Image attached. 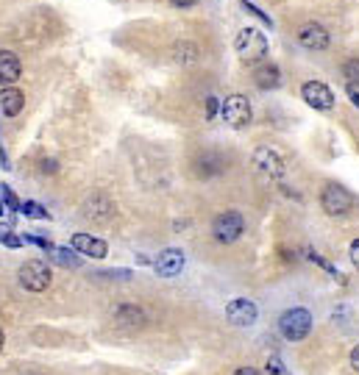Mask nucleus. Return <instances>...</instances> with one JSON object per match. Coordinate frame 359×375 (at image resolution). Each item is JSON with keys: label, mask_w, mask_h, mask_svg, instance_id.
Segmentation results:
<instances>
[{"label": "nucleus", "mask_w": 359, "mask_h": 375, "mask_svg": "<svg viewBox=\"0 0 359 375\" xmlns=\"http://www.w3.org/2000/svg\"><path fill=\"white\" fill-rule=\"evenodd\" d=\"M234 47H237V56L245 61V64H259L265 56H268V39L262 36V31L256 28H242L234 39Z\"/></svg>", "instance_id": "f257e3e1"}, {"label": "nucleus", "mask_w": 359, "mask_h": 375, "mask_svg": "<svg viewBox=\"0 0 359 375\" xmlns=\"http://www.w3.org/2000/svg\"><path fill=\"white\" fill-rule=\"evenodd\" d=\"M279 331H281L284 339H290V342L307 339V334L312 331V314H309V309H304V306L287 309V312L281 314V320H279Z\"/></svg>", "instance_id": "f03ea898"}, {"label": "nucleus", "mask_w": 359, "mask_h": 375, "mask_svg": "<svg viewBox=\"0 0 359 375\" xmlns=\"http://www.w3.org/2000/svg\"><path fill=\"white\" fill-rule=\"evenodd\" d=\"M321 206L329 217H346L354 208V194L340 184H326L321 192Z\"/></svg>", "instance_id": "7ed1b4c3"}, {"label": "nucleus", "mask_w": 359, "mask_h": 375, "mask_svg": "<svg viewBox=\"0 0 359 375\" xmlns=\"http://www.w3.org/2000/svg\"><path fill=\"white\" fill-rule=\"evenodd\" d=\"M17 278H20V286L22 289H28V292H45L50 286V267L45 261H39V259H31V261H25L20 267Z\"/></svg>", "instance_id": "20e7f679"}, {"label": "nucleus", "mask_w": 359, "mask_h": 375, "mask_svg": "<svg viewBox=\"0 0 359 375\" xmlns=\"http://www.w3.org/2000/svg\"><path fill=\"white\" fill-rule=\"evenodd\" d=\"M242 231H245V220H242V214H237V211H223V214H217L214 222H212V234H214V239H217L220 245L237 242V239L242 236Z\"/></svg>", "instance_id": "39448f33"}, {"label": "nucleus", "mask_w": 359, "mask_h": 375, "mask_svg": "<svg viewBox=\"0 0 359 375\" xmlns=\"http://www.w3.org/2000/svg\"><path fill=\"white\" fill-rule=\"evenodd\" d=\"M220 114H223V120L231 128H245L251 123V117H254L251 114V103H248L245 95H228L223 100V106H220Z\"/></svg>", "instance_id": "423d86ee"}, {"label": "nucleus", "mask_w": 359, "mask_h": 375, "mask_svg": "<svg viewBox=\"0 0 359 375\" xmlns=\"http://www.w3.org/2000/svg\"><path fill=\"white\" fill-rule=\"evenodd\" d=\"M254 167H256L259 176H265L270 181H279L284 176V170H287L284 167V159L273 148H256L254 151Z\"/></svg>", "instance_id": "0eeeda50"}, {"label": "nucleus", "mask_w": 359, "mask_h": 375, "mask_svg": "<svg viewBox=\"0 0 359 375\" xmlns=\"http://www.w3.org/2000/svg\"><path fill=\"white\" fill-rule=\"evenodd\" d=\"M301 95H304V100H307L312 109H318V112H332V109H335V92H332L326 84H321V81H307V84L301 86Z\"/></svg>", "instance_id": "6e6552de"}, {"label": "nucleus", "mask_w": 359, "mask_h": 375, "mask_svg": "<svg viewBox=\"0 0 359 375\" xmlns=\"http://www.w3.org/2000/svg\"><path fill=\"white\" fill-rule=\"evenodd\" d=\"M226 317H228V323H231V326H237V328H248V326H254V323H256L259 309H256V303H251V300L240 298V300H231V303L226 306Z\"/></svg>", "instance_id": "1a4fd4ad"}, {"label": "nucleus", "mask_w": 359, "mask_h": 375, "mask_svg": "<svg viewBox=\"0 0 359 375\" xmlns=\"http://www.w3.org/2000/svg\"><path fill=\"white\" fill-rule=\"evenodd\" d=\"M298 42L307 50H326L329 47V31L321 22H304L298 28Z\"/></svg>", "instance_id": "9d476101"}, {"label": "nucleus", "mask_w": 359, "mask_h": 375, "mask_svg": "<svg viewBox=\"0 0 359 375\" xmlns=\"http://www.w3.org/2000/svg\"><path fill=\"white\" fill-rule=\"evenodd\" d=\"M154 270H156V275H162V278H173V275H179L181 270H184V253H181L179 247H168V250H162L159 259L154 261Z\"/></svg>", "instance_id": "9b49d317"}, {"label": "nucleus", "mask_w": 359, "mask_h": 375, "mask_svg": "<svg viewBox=\"0 0 359 375\" xmlns=\"http://www.w3.org/2000/svg\"><path fill=\"white\" fill-rule=\"evenodd\" d=\"M70 245H73V250H78V253H84V256H92V259H103V256L109 253L106 242L98 239V236H89V234H75Z\"/></svg>", "instance_id": "f8f14e48"}, {"label": "nucleus", "mask_w": 359, "mask_h": 375, "mask_svg": "<svg viewBox=\"0 0 359 375\" xmlns=\"http://www.w3.org/2000/svg\"><path fill=\"white\" fill-rule=\"evenodd\" d=\"M115 320H117V326L120 328H126V331H137V328H142L145 326V314H142V309L140 306H120L117 312H115Z\"/></svg>", "instance_id": "ddd939ff"}, {"label": "nucleus", "mask_w": 359, "mask_h": 375, "mask_svg": "<svg viewBox=\"0 0 359 375\" xmlns=\"http://www.w3.org/2000/svg\"><path fill=\"white\" fill-rule=\"evenodd\" d=\"M254 84L259 86V89H276L279 84H281V72H279V67L276 64H259L256 70H254Z\"/></svg>", "instance_id": "4468645a"}, {"label": "nucleus", "mask_w": 359, "mask_h": 375, "mask_svg": "<svg viewBox=\"0 0 359 375\" xmlns=\"http://www.w3.org/2000/svg\"><path fill=\"white\" fill-rule=\"evenodd\" d=\"M112 211H115V206H112V200H109L106 194H92V197L84 203V214L92 217V220H109Z\"/></svg>", "instance_id": "2eb2a0df"}, {"label": "nucleus", "mask_w": 359, "mask_h": 375, "mask_svg": "<svg viewBox=\"0 0 359 375\" xmlns=\"http://www.w3.org/2000/svg\"><path fill=\"white\" fill-rule=\"evenodd\" d=\"M20 59L14 56V53H8V50H0V86H6V84H14L17 78H20Z\"/></svg>", "instance_id": "dca6fc26"}, {"label": "nucleus", "mask_w": 359, "mask_h": 375, "mask_svg": "<svg viewBox=\"0 0 359 375\" xmlns=\"http://www.w3.org/2000/svg\"><path fill=\"white\" fill-rule=\"evenodd\" d=\"M22 103H25V98H22L20 89H14V86L0 89V109H3L6 117H17L22 112Z\"/></svg>", "instance_id": "f3484780"}, {"label": "nucleus", "mask_w": 359, "mask_h": 375, "mask_svg": "<svg viewBox=\"0 0 359 375\" xmlns=\"http://www.w3.org/2000/svg\"><path fill=\"white\" fill-rule=\"evenodd\" d=\"M226 170V162L217 156V153H203L200 159H198V173L203 176V178H214V176H220Z\"/></svg>", "instance_id": "a211bd4d"}, {"label": "nucleus", "mask_w": 359, "mask_h": 375, "mask_svg": "<svg viewBox=\"0 0 359 375\" xmlns=\"http://www.w3.org/2000/svg\"><path fill=\"white\" fill-rule=\"evenodd\" d=\"M195 59H198V47H195L192 42H179V45H176V61L192 64Z\"/></svg>", "instance_id": "6ab92c4d"}, {"label": "nucleus", "mask_w": 359, "mask_h": 375, "mask_svg": "<svg viewBox=\"0 0 359 375\" xmlns=\"http://www.w3.org/2000/svg\"><path fill=\"white\" fill-rule=\"evenodd\" d=\"M343 75H346L349 86H359V56L357 59H349V61L343 64Z\"/></svg>", "instance_id": "aec40b11"}, {"label": "nucleus", "mask_w": 359, "mask_h": 375, "mask_svg": "<svg viewBox=\"0 0 359 375\" xmlns=\"http://www.w3.org/2000/svg\"><path fill=\"white\" fill-rule=\"evenodd\" d=\"M50 256H53L59 264H64V267H78V256H75V253H70V250H61V247H50Z\"/></svg>", "instance_id": "412c9836"}, {"label": "nucleus", "mask_w": 359, "mask_h": 375, "mask_svg": "<svg viewBox=\"0 0 359 375\" xmlns=\"http://www.w3.org/2000/svg\"><path fill=\"white\" fill-rule=\"evenodd\" d=\"M0 242H6L8 247H20V245H22V239H20L8 225H3V222H0Z\"/></svg>", "instance_id": "4be33fe9"}, {"label": "nucleus", "mask_w": 359, "mask_h": 375, "mask_svg": "<svg viewBox=\"0 0 359 375\" xmlns=\"http://www.w3.org/2000/svg\"><path fill=\"white\" fill-rule=\"evenodd\" d=\"M265 373L268 375H290V370L284 367V362H281L279 356H270L268 365H265Z\"/></svg>", "instance_id": "5701e85b"}, {"label": "nucleus", "mask_w": 359, "mask_h": 375, "mask_svg": "<svg viewBox=\"0 0 359 375\" xmlns=\"http://www.w3.org/2000/svg\"><path fill=\"white\" fill-rule=\"evenodd\" d=\"M20 211H22V214H28V217H39V220H42V217H47V211H45V208H39L36 203H22V206H20Z\"/></svg>", "instance_id": "b1692460"}, {"label": "nucleus", "mask_w": 359, "mask_h": 375, "mask_svg": "<svg viewBox=\"0 0 359 375\" xmlns=\"http://www.w3.org/2000/svg\"><path fill=\"white\" fill-rule=\"evenodd\" d=\"M0 194H3V203H6L8 208H20V206H22V203H20L17 197H14V192H11V189H8V187L0 189Z\"/></svg>", "instance_id": "393cba45"}, {"label": "nucleus", "mask_w": 359, "mask_h": 375, "mask_svg": "<svg viewBox=\"0 0 359 375\" xmlns=\"http://www.w3.org/2000/svg\"><path fill=\"white\" fill-rule=\"evenodd\" d=\"M242 8H245V11H251V14H256V17H259V20H262V22H270V17H265V14H262V11H259V8H256V6H251V3H248V0H242Z\"/></svg>", "instance_id": "a878e982"}, {"label": "nucleus", "mask_w": 359, "mask_h": 375, "mask_svg": "<svg viewBox=\"0 0 359 375\" xmlns=\"http://www.w3.org/2000/svg\"><path fill=\"white\" fill-rule=\"evenodd\" d=\"M349 256H351L354 267H359V239H354V242H351V247H349Z\"/></svg>", "instance_id": "bb28decb"}, {"label": "nucleus", "mask_w": 359, "mask_h": 375, "mask_svg": "<svg viewBox=\"0 0 359 375\" xmlns=\"http://www.w3.org/2000/svg\"><path fill=\"white\" fill-rule=\"evenodd\" d=\"M351 367H354V370L359 373V345L354 348V351H351Z\"/></svg>", "instance_id": "cd10ccee"}, {"label": "nucleus", "mask_w": 359, "mask_h": 375, "mask_svg": "<svg viewBox=\"0 0 359 375\" xmlns=\"http://www.w3.org/2000/svg\"><path fill=\"white\" fill-rule=\"evenodd\" d=\"M173 6H179V8H189V6H195L198 0H170Z\"/></svg>", "instance_id": "c85d7f7f"}, {"label": "nucleus", "mask_w": 359, "mask_h": 375, "mask_svg": "<svg viewBox=\"0 0 359 375\" xmlns=\"http://www.w3.org/2000/svg\"><path fill=\"white\" fill-rule=\"evenodd\" d=\"M234 375H262V373H259V370H254V367H240Z\"/></svg>", "instance_id": "c756f323"}, {"label": "nucleus", "mask_w": 359, "mask_h": 375, "mask_svg": "<svg viewBox=\"0 0 359 375\" xmlns=\"http://www.w3.org/2000/svg\"><path fill=\"white\" fill-rule=\"evenodd\" d=\"M349 98L354 100V106H359V92H357V86H349Z\"/></svg>", "instance_id": "7c9ffc66"}, {"label": "nucleus", "mask_w": 359, "mask_h": 375, "mask_svg": "<svg viewBox=\"0 0 359 375\" xmlns=\"http://www.w3.org/2000/svg\"><path fill=\"white\" fill-rule=\"evenodd\" d=\"M214 109H217V100H214V98H209V112H206V114H209V117H214Z\"/></svg>", "instance_id": "2f4dec72"}, {"label": "nucleus", "mask_w": 359, "mask_h": 375, "mask_svg": "<svg viewBox=\"0 0 359 375\" xmlns=\"http://www.w3.org/2000/svg\"><path fill=\"white\" fill-rule=\"evenodd\" d=\"M6 211V203H3V194H0V214Z\"/></svg>", "instance_id": "473e14b6"}, {"label": "nucleus", "mask_w": 359, "mask_h": 375, "mask_svg": "<svg viewBox=\"0 0 359 375\" xmlns=\"http://www.w3.org/2000/svg\"><path fill=\"white\" fill-rule=\"evenodd\" d=\"M0 351H3V328H0Z\"/></svg>", "instance_id": "72a5a7b5"}]
</instances>
